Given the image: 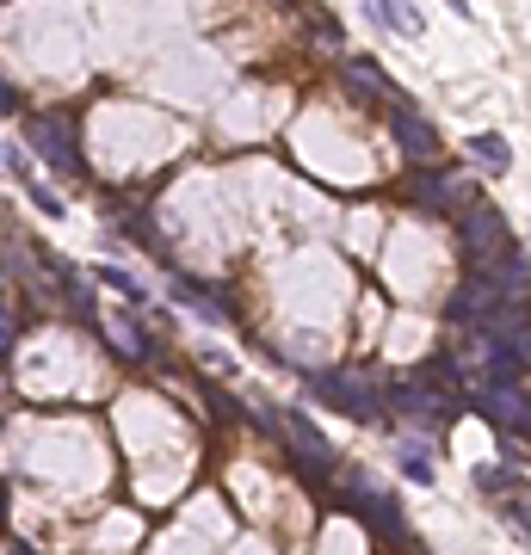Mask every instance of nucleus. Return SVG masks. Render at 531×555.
Instances as JSON below:
<instances>
[{
	"instance_id": "obj_1",
	"label": "nucleus",
	"mask_w": 531,
	"mask_h": 555,
	"mask_svg": "<svg viewBox=\"0 0 531 555\" xmlns=\"http://www.w3.org/2000/svg\"><path fill=\"white\" fill-rule=\"evenodd\" d=\"M19 142L38 155L62 185H93V167L81 155V118L75 111H31V118H19Z\"/></svg>"
},
{
	"instance_id": "obj_2",
	"label": "nucleus",
	"mask_w": 531,
	"mask_h": 555,
	"mask_svg": "<svg viewBox=\"0 0 531 555\" xmlns=\"http://www.w3.org/2000/svg\"><path fill=\"white\" fill-rule=\"evenodd\" d=\"M445 321H457L464 333H476V340H507V333H519L531 315H525V303H513L507 290H494L488 278H464L451 290V303H445Z\"/></svg>"
},
{
	"instance_id": "obj_3",
	"label": "nucleus",
	"mask_w": 531,
	"mask_h": 555,
	"mask_svg": "<svg viewBox=\"0 0 531 555\" xmlns=\"http://www.w3.org/2000/svg\"><path fill=\"white\" fill-rule=\"evenodd\" d=\"M309 395H315V401H328L334 414H346V420H383V383L371 377L365 364L315 370V377H309Z\"/></svg>"
},
{
	"instance_id": "obj_4",
	"label": "nucleus",
	"mask_w": 531,
	"mask_h": 555,
	"mask_svg": "<svg viewBox=\"0 0 531 555\" xmlns=\"http://www.w3.org/2000/svg\"><path fill=\"white\" fill-rule=\"evenodd\" d=\"M340 494H346V506H359V518H365V525H371L383 543H414V525H408L402 500L389 494V488H377V481H371L365 469L340 463Z\"/></svg>"
},
{
	"instance_id": "obj_5",
	"label": "nucleus",
	"mask_w": 531,
	"mask_h": 555,
	"mask_svg": "<svg viewBox=\"0 0 531 555\" xmlns=\"http://www.w3.org/2000/svg\"><path fill=\"white\" fill-rule=\"evenodd\" d=\"M383 420H402L408 432H439V426H451L457 420V407L451 401H439L427 383H389L383 389Z\"/></svg>"
},
{
	"instance_id": "obj_6",
	"label": "nucleus",
	"mask_w": 531,
	"mask_h": 555,
	"mask_svg": "<svg viewBox=\"0 0 531 555\" xmlns=\"http://www.w3.org/2000/svg\"><path fill=\"white\" fill-rule=\"evenodd\" d=\"M266 432H278V438H285V444H291V457H297L309 475H334V469H340L334 444H328L322 432H315V426L297 414V407H278V420H266Z\"/></svg>"
},
{
	"instance_id": "obj_7",
	"label": "nucleus",
	"mask_w": 531,
	"mask_h": 555,
	"mask_svg": "<svg viewBox=\"0 0 531 555\" xmlns=\"http://www.w3.org/2000/svg\"><path fill=\"white\" fill-rule=\"evenodd\" d=\"M457 241H464V253H470V259H482V253L513 247V229H507V216L494 210V204L470 198L464 210H457Z\"/></svg>"
},
{
	"instance_id": "obj_8",
	"label": "nucleus",
	"mask_w": 531,
	"mask_h": 555,
	"mask_svg": "<svg viewBox=\"0 0 531 555\" xmlns=\"http://www.w3.org/2000/svg\"><path fill=\"white\" fill-rule=\"evenodd\" d=\"M470 272H476V278H488L494 290H507L513 303H525V309H531V266L519 259V247H501V253L470 259Z\"/></svg>"
},
{
	"instance_id": "obj_9",
	"label": "nucleus",
	"mask_w": 531,
	"mask_h": 555,
	"mask_svg": "<svg viewBox=\"0 0 531 555\" xmlns=\"http://www.w3.org/2000/svg\"><path fill=\"white\" fill-rule=\"evenodd\" d=\"M408 192H414L420 204H427L433 216H457V210L470 204V185L457 179L451 167H420V173H414V185H408Z\"/></svg>"
},
{
	"instance_id": "obj_10",
	"label": "nucleus",
	"mask_w": 531,
	"mask_h": 555,
	"mask_svg": "<svg viewBox=\"0 0 531 555\" xmlns=\"http://www.w3.org/2000/svg\"><path fill=\"white\" fill-rule=\"evenodd\" d=\"M167 278H173V296H180V303H192L198 321L235 327V309H229V296H223L217 284H204V278H192V272H180V266H167Z\"/></svg>"
},
{
	"instance_id": "obj_11",
	"label": "nucleus",
	"mask_w": 531,
	"mask_h": 555,
	"mask_svg": "<svg viewBox=\"0 0 531 555\" xmlns=\"http://www.w3.org/2000/svg\"><path fill=\"white\" fill-rule=\"evenodd\" d=\"M334 74H340V87H352L359 99H383L389 111H396V105H408V93H402L396 81H389V74H383V68L371 62V56H346V62H340Z\"/></svg>"
},
{
	"instance_id": "obj_12",
	"label": "nucleus",
	"mask_w": 531,
	"mask_h": 555,
	"mask_svg": "<svg viewBox=\"0 0 531 555\" xmlns=\"http://www.w3.org/2000/svg\"><path fill=\"white\" fill-rule=\"evenodd\" d=\"M389 136L402 142V155H408V161H439V130L420 118L414 105H396V111H389Z\"/></svg>"
},
{
	"instance_id": "obj_13",
	"label": "nucleus",
	"mask_w": 531,
	"mask_h": 555,
	"mask_svg": "<svg viewBox=\"0 0 531 555\" xmlns=\"http://www.w3.org/2000/svg\"><path fill=\"white\" fill-rule=\"evenodd\" d=\"M396 463H402V475H408V481L433 488V475H439V469H433V444L420 438V432H402V438H396Z\"/></svg>"
},
{
	"instance_id": "obj_14",
	"label": "nucleus",
	"mask_w": 531,
	"mask_h": 555,
	"mask_svg": "<svg viewBox=\"0 0 531 555\" xmlns=\"http://www.w3.org/2000/svg\"><path fill=\"white\" fill-rule=\"evenodd\" d=\"M470 161H476L482 173L501 179V173L513 167V148H507V136H501V130H482V136H470Z\"/></svg>"
},
{
	"instance_id": "obj_15",
	"label": "nucleus",
	"mask_w": 531,
	"mask_h": 555,
	"mask_svg": "<svg viewBox=\"0 0 531 555\" xmlns=\"http://www.w3.org/2000/svg\"><path fill=\"white\" fill-rule=\"evenodd\" d=\"M371 7V19L377 25H389L396 37H420V13H414V0H365Z\"/></svg>"
},
{
	"instance_id": "obj_16",
	"label": "nucleus",
	"mask_w": 531,
	"mask_h": 555,
	"mask_svg": "<svg viewBox=\"0 0 531 555\" xmlns=\"http://www.w3.org/2000/svg\"><path fill=\"white\" fill-rule=\"evenodd\" d=\"M99 284H112V290L124 296V303H136V309H143V303H149V290H143V284H136V278H130L124 266H99Z\"/></svg>"
},
{
	"instance_id": "obj_17",
	"label": "nucleus",
	"mask_w": 531,
	"mask_h": 555,
	"mask_svg": "<svg viewBox=\"0 0 531 555\" xmlns=\"http://www.w3.org/2000/svg\"><path fill=\"white\" fill-rule=\"evenodd\" d=\"M0 167H7L19 185H31V179H38V173H31V148H25V142H0Z\"/></svg>"
},
{
	"instance_id": "obj_18",
	"label": "nucleus",
	"mask_w": 531,
	"mask_h": 555,
	"mask_svg": "<svg viewBox=\"0 0 531 555\" xmlns=\"http://www.w3.org/2000/svg\"><path fill=\"white\" fill-rule=\"evenodd\" d=\"M25 198H31V204H38L44 216H62V198L50 192V185H44V179H31V185H25Z\"/></svg>"
},
{
	"instance_id": "obj_19",
	"label": "nucleus",
	"mask_w": 531,
	"mask_h": 555,
	"mask_svg": "<svg viewBox=\"0 0 531 555\" xmlns=\"http://www.w3.org/2000/svg\"><path fill=\"white\" fill-rule=\"evenodd\" d=\"M476 488L482 494H507L513 488V469H476Z\"/></svg>"
},
{
	"instance_id": "obj_20",
	"label": "nucleus",
	"mask_w": 531,
	"mask_h": 555,
	"mask_svg": "<svg viewBox=\"0 0 531 555\" xmlns=\"http://www.w3.org/2000/svg\"><path fill=\"white\" fill-rule=\"evenodd\" d=\"M0 118H25V99H19V87L0 74Z\"/></svg>"
},
{
	"instance_id": "obj_21",
	"label": "nucleus",
	"mask_w": 531,
	"mask_h": 555,
	"mask_svg": "<svg viewBox=\"0 0 531 555\" xmlns=\"http://www.w3.org/2000/svg\"><path fill=\"white\" fill-rule=\"evenodd\" d=\"M340 37H346V31H340V19H334V13H328L322 25H315V44H328V50H340Z\"/></svg>"
},
{
	"instance_id": "obj_22",
	"label": "nucleus",
	"mask_w": 531,
	"mask_h": 555,
	"mask_svg": "<svg viewBox=\"0 0 531 555\" xmlns=\"http://www.w3.org/2000/svg\"><path fill=\"white\" fill-rule=\"evenodd\" d=\"M507 525H513V531L531 543V506H507Z\"/></svg>"
},
{
	"instance_id": "obj_23",
	"label": "nucleus",
	"mask_w": 531,
	"mask_h": 555,
	"mask_svg": "<svg viewBox=\"0 0 531 555\" xmlns=\"http://www.w3.org/2000/svg\"><path fill=\"white\" fill-rule=\"evenodd\" d=\"M0 531H7V481H0Z\"/></svg>"
},
{
	"instance_id": "obj_24",
	"label": "nucleus",
	"mask_w": 531,
	"mask_h": 555,
	"mask_svg": "<svg viewBox=\"0 0 531 555\" xmlns=\"http://www.w3.org/2000/svg\"><path fill=\"white\" fill-rule=\"evenodd\" d=\"M7 555H44V549H31V543H13V549H7Z\"/></svg>"
},
{
	"instance_id": "obj_25",
	"label": "nucleus",
	"mask_w": 531,
	"mask_h": 555,
	"mask_svg": "<svg viewBox=\"0 0 531 555\" xmlns=\"http://www.w3.org/2000/svg\"><path fill=\"white\" fill-rule=\"evenodd\" d=\"M285 7H303V0H285Z\"/></svg>"
},
{
	"instance_id": "obj_26",
	"label": "nucleus",
	"mask_w": 531,
	"mask_h": 555,
	"mask_svg": "<svg viewBox=\"0 0 531 555\" xmlns=\"http://www.w3.org/2000/svg\"><path fill=\"white\" fill-rule=\"evenodd\" d=\"M0 278H7V266H0Z\"/></svg>"
}]
</instances>
